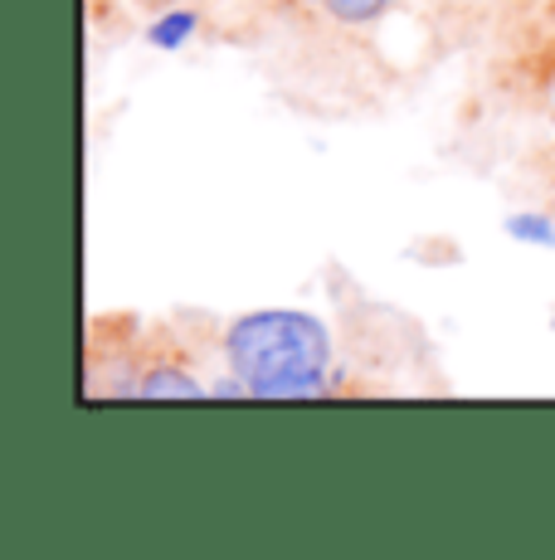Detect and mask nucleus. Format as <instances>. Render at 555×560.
<instances>
[{
    "instance_id": "f257e3e1",
    "label": "nucleus",
    "mask_w": 555,
    "mask_h": 560,
    "mask_svg": "<svg viewBox=\"0 0 555 560\" xmlns=\"http://www.w3.org/2000/svg\"><path fill=\"white\" fill-rule=\"evenodd\" d=\"M224 361L249 381L253 400H312L332 365V331L312 312H249L224 331Z\"/></svg>"
},
{
    "instance_id": "f03ea898",
    "label": "nucleus",
    "mask_w": 555,
    "mask_h": 560,
    "mask_svg": "<svg viewBox=\"0 0 555 560\" xmlns=\"http://www.w3.org/2000/svg\"><path fill=\"white\" fill-rule=\"evenodd\" d=\"M137 395H142V400H200V395H210V390L196 375L180 371V365H152V371L137 381Z\"/></svg>"
},
{
    "instance_id": "7ed1b4c3",
    "label": "nucleus",
    "mask_w": 555,
    "mask_h": 560,
    "mask_svg": "<svg viewBox=\"0 0 555 560\" xmlns=\"http://www.w3.org/2000/svg\"><path fill=\"white\" fill-rule=\"evenodd\" d=\"M196 25H200L196 10H166V15H156V25L146 30V39H152L156 49H180L196 35Z\"/></svg>"
},
{
    "instance_id": "20e7f679",
    "label": "nucleus",
    "mask_w": 555,
    "mask_h": 560,
    "mask_svg": "<svg viewBox=\"0 0 555 560\" xmlns=\"http://www.w3.org/2000/svg\"><path fill=\"white\" fill-rule=\"evenodd\" d=\"M507 234L517 244H531V249H555V220H546L541 210H521L507 220Z\"/></svg>"
},
{
    "instance_id": "39448f33",
    "label": "nucleus",
    "mask_w": 555,
    "mask_h": 560,
    "mask_svg": "<svg viewBox=\"0 0 555 560\" xmlns=\"http://www.w3.org/2000/svg\"><path fill=\"white\" fill-rule=\"evenodd\" d=\"M327 10L341 20V25H370V20H380L394 0H322Z\"/></svg>"
}]
</instances>
